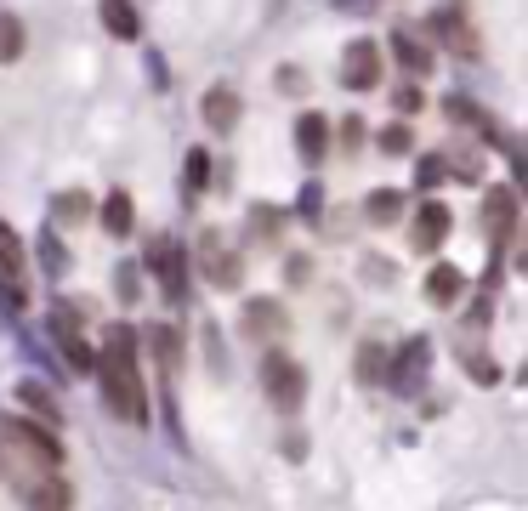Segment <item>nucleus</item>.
Listing matches in <instances>:
<instances>
[{
	"label": "nucleus",
	"mask_w": 528,
	"mask_h": 511,
	"mask_svg": "<svg viewBox=\"0 0 528 511\" xmlns=\"http://www.w3.org/2000/svg\"><path fill=\"white\" fill-rule=\"evenodd\" d=\"M409 148H415V131L409 125H387L381 131V154H409Z\"/></svg>",
	"instance_id": "393cba45"
},
{
	"label": "nucleus",
	"mask_w": 528,
	"mask_h": 511,
	"mask_svg": "<svg viewBox=\"0 0 528 511\" xmlns=\"http://www.w3.org/2000/svg\"><path fill=\"white\" fill-rule=\"evenodd\" d=\"M154 353H159V364H171V370H176V358H182V341H176V330H154Z\"/></svg>",
	"instance_id": "bb28decb"
},
{
	"label": "nucleus",
	"mask_w": 528,
	"mask_h": 511,
	"mask_svg": "<svg viewBox=\"0 0 528 511\" xmlns=\"http://www.w3.org/2000/svg\"><path fill=\"white\" fill-rule=\"evenodd\" d=\"M449 239V205H421L415 216V233H409V245L415 250H438Z\"/></svg>",
	"instance_id": "6e6552de"
},
{
	"label": "nucleus",
	"mask_w": 528,
	"mask_h": 511,
	"mask_svg": "<svg viewBox=\"0 0 528 511\" xmlns=\"http://www.w3.org/2000/svg\"><path fill=\"white\" fill-rule=\"evenodd\" d=\"M381 375H387V353L381 347H364L358 353V381H381Z\"/></svg>",
	"instance_id": "a878e982"
},
{
	"label": "nucleus",
	"mask_w": 528,
	"mask_h": 511,
	"mask_svg": "<svg viewBox=\"0 0 528 511\" xmlns=\"http://www.w3.org/2000/svg\"><path fill=\"white\" fill-rule=\"evenodd\" d=\"M205 125H211V131H233V125H239V91L216 86L211 97H205Z\"/></svg>",
	"instance_id": "9b49d317"
},
{
	"label": "nucleus",
	"mask_w": 528,
	"mask_h": 511,
	"mask_svg": "<svg viewBox=\"0 0 528 511\" xmlns=\"http://www.w3.org/2000/svg\"><path fill=\"white\" fill-rule=\"evenodd\" d=\"M460 290H466V279H460V267H432V273H426V301H432V307H449V301L460 296Z\"/></svg>",
	"instance_id": "f8f14e48"
},
{
	"label": "nucleus",
	"mask_w": 528,
	"mask_h": 511,
	"mask_svg": "<svg viewBox=\"0 0 528 511\" xmlns=\"http://www.w3.org/2000/svg\"><path fill=\"white\" fill-rule=\"evenodd\" d=\"M97 381H103V404L120 415V421L142 426L148 421V392H142V375H137V330H125L114 324L103 341V353H97Z\"/></svg>",
	"instance_id": "f257e3e1"
},
{
	"label": "nucleus",
	"mask_w": 528,
	"mask_h": 511,
	"mask_svg": "<svg viewBox=\"0 0 528 511\" xmlns=\"http://www.w3.org/2000/svg\"><path fill=\"white\" fill-rule=\"evenodd\" d=\"M250 228H262L267 239H273V233H279V211H256L250 216Z\"/></svg>",
	"instance_id": "c85d7f7f"
},
{
	"label": "nucleus",
	"mask_w": 528,
	"mask_h": 511,
	"mask_svg": "<svg viewBox=\"0 0 528 511\" xmlns=\"http://www.w3.org/2000/svg\"><path fill=\"white\" fill-rule=\"evenodd\" d=\"M86 211H91V199L74 188V194H57V205H52V216H57V228H74V222H86Z\"/></svg>",
	"instance_id": "6ab92c4d"
},
{
	"label": "nucleus",
	"mask_w": 528,
	"mask_h": 511,
	"mask_svg": "<svg viewBox=\"0 0 528 511\" xmlns=\"http://www.w3.org/2000/svg\"><path fill=\"white\" fill-rule=\"evenodd\" d=\"M23 46H29V35H23V18L0 12V63H18Z\"/></svg>",
	"instance_id": "f3484780"
},
{
	"label": "nucleus",
	"mask_w": 528,
	"mask_h": 511,
	"mask_svg": "<svg viewBox=\"0 0 528 511\" xmlns=\"http://www.w3.org/2000/svg\"><path fill=\"white\" fill-rule=\"evenodd\" d=\"M341 80H347V91H375V80H381V46L375 40H352L347 57H341Z\"/></svg>",
	"instance_id": "20e7f679"
},
{
	"label": "nucleus",
	"mask_w": 528,
	"mask_h": 511,
	"mask_svg": "<svg viewBox=\"0 0 528 511\" xmlns=\"http://www.w3.org/2000/svg\"><path fill=\"white\" fill-rule=\"evenodd\" d=\"M421 364H426V341H409L404 347V370L392 375V387H415V381H421Z\"/></svg>",
	"instance_id": "412c9836"
},
{
	"label": "nucleus",
	"mask_w": 528,
	"mask_h": 511,
	"mask_svg": "<svg viewBox=\"0 0 528 511\" xmlns=\"http://www.w3.org/2000/svg\"><path fill=\"white\" fill-rule=\"evenodd\" d=\"M324 131H330V125H324V114H301L296 142H301V154H307V159H318V154H324Z\"/></svg>",
	"instance_id": "a211bd4d"
},
{
	"label": "nucleus",
	"mask_w": 528,
	"mask_h": 511,
	"mask_svg": "<svg viewBox=\"0 0 528 511\" xmlns=\"http://www.w3.org/2000/svg\"><path fill=\"white\" fill-rule=\"evenodd\" d=\"M432 35L449 40V46H455L460 57H472V52H477V29L466 23V12H460V6H449L443 18H432Z\"/></svg>",
	"instance_id": "1a4fd4ad"
},
{
	"label": "nucleus",
	"mask_w": 528,
	"mask_h": 511,
	"mask_svg": "<svg viewBox=\"0 0 528 511\" xmlns=\"http://www.w3.org/2000/svg\"><path fill=\"white\" fill-rule=\"evenodd\" d=\"M23 267H29V250H23V239L12 228H6V222H0V273H6V279H18Z\"/></svg>",
	"instance_id": "dca6fc26"
},
{
	"label": "nucleus",
	"mask_w": 528,
	"mask_h": 511,
	"mask_svg": "<svg viewBox=\"0 0 528 511\" xmlns=\"http://www.w3.org/2000/svg\"><path fill=\"white\" fill-rule=\"evenodd\" d=\"M103 29L108 35H120V40H137V12H131V0H103Z\"/></svg>",
	"instance_id": "2eb2a0df"
},
{
	"label": "nucleus",
	"mask_w": 528,
	"mask_h": 511,
	"mask_svg": "<svg viewBox=\"0 0 528 511\" xmlns=\"http://www.w3.org/2000/svg\"><path fill=\"white\" fill-rule=\"evenodd\" d=\"M364 211H370V222H381V228H387V222H398V216H404V199H398V194H370V205H364Z\"/></svg>",
	"instance_id": "4be33fe9"
},
{
	"label": "nucleus",
	"mask_w": 528,
	"mask_h": 511,
	"mask_svg": "<svg viewBox=\"0 0 528 511\" xmlns=\"http://www.w3.org/2000/svg\"><path fill=\"white\" fill-rule=\"evenodd\" d=\"M392 46H398V57H404V69H415V74H426V69H432V52H421V40L398 35Z\"/></svg>",
	"instance_id": "5701e85b"
},
{
	"label": "nucleus",
	"mask_w": 528,
	"mask_h": 511,
	"mask_svg": "<svg viewBox=\"0 0 528 511\" xmlns=\"http://www.w3.org/2000/svg\"><path fill=\"white\" fill-rule=\"evenodd\" d=\"M199 267H205V279H211L216 290H239V273H245L239 256H233L216 233H205V245H199Z\"/></svg>",
	"instance_id": "39448f33"
},
{
	"label": "nucleus",
	"mask_w": 528,
	"mask_h": 511,
	"mask_svg": "<svg viewBox=\"0 0 528 511\" xmlns=\"http://www.w3.org/2000/svg\"><path fill=\"white\" fill-rule=\"evenodd\" d=\"M205 177H211V154L194 148V154H188V194H205Z\"/></svg>",
	"instance_id": "b1692460"
},
{
	"label": "nucleus",
	"mask_w": 528,
	"mask_h": 511,
	"mask_svg": "<svg viewBox=\"0 0 528 511\" xmlns=\"http://www.w3.org/2000/svg\"><path fill=\"white\" fill-rule=\"evenodd\" d=\"M18 506L23 511H69L74 506L69 477H57L52 466H46V472H23L18 477Z\"/></svg>",
	"instance_id": "7ed1b4c3"
},
{
	"label": "nucleus",
	"mask_w": 528,
	"mask_h": 511,
	"mask_svg": "<svg viewBox=\"0 0 528 511\" xmlns=\"http://www.w3.org/2000/svg\"><path fill=\"white\" fill-rule=\"evenodd\" d=\"M438 182H443V159L426 154V159H421V188H438Z\"/></svg>",
	"instance_id": "cd10ccee"
},
{
	"label": "nucleus",
	"mask_w": 528,
	"mask_h": 511,
	"mask_svg": "<svg viewBox=\"0 0 528 511\" xmlns=\"http://www.w3.org/2000/svg\"><path fill=\"white\" fill-rule=\"evenodd\" d=\"M262 392L279 415H296L301 398H307V370H301L290 353H267L262 358Z\"/></svg>",
	"instance_id": "f03ea898"
},
{
	"label": "nucleus",
	"mask_w": 528,
	"mask_h": 511,
	"mask_svg": "<svg viewBox=\"0 0 528 511\" xmlns=\"http://www.w3.org/2000/svg\"><path fill=\"white\" fill-rule=\"evenodd\" d=\"M57 341H63V358H69V370H80V375L97 370V353H91L86 341H80V330H69V324H63V313H57Z\"/></svg>",
	"instance_id": "ddd939ff"
},
{
	"label": "nucleus",
	"mask_w": 528,
	"mask_h": 511,
	"mask_svg": "<svg viewBox=\"0 0 528 511\" xmlns=\"http://www.w3.org/2000/svg\"><path fill=\"white\" fill-rule=\"evenodd\" d=\"M0 477H6V449H0Z\"/></svg>",
	"instance_id": "c756f323"
},
{
	"label": "nucleus",
	"mask_w": 528,
	"mask_h": 511,
	"mask_svg": "<svg viewBox=\"0 0 528 511\" xmlns=\"http://www.w3.org/2000/svg\"><path fill=\"white\" fill-rule=\"evenodd\" d=\"M103 228L114 233V239H125V233L137 228V205H131V194H108L103 199Z\"/></svg>",
	"instance_id": "4468645a"
},
{
	"label": "nucleus",
	"mask_w": 528,
	"mask_h": 511,
	"mask_svg": "<svg viewBox=\"0 0 528 511\" xmlns=\"http://www.w3.org/2000/svg\"><path fill=\"white\" fill-rule=\"evenodd\" d=\"M18 398H23L29 409H35V415H40L46 426H57V404H52V392L40 387V381H23V387H18Z\"/></svg>",
	"instance_id": "aec40b11"
},
{
	"label": "nucleus",
	"mask_w": 528,
	"mask_h": 511,
	"mask_svg": "<svg viewBox=\"0 0 528 511\" xmlns=\"http://www.w3.org/2000/svg\"><path fill=\"white\" fill-rule=\"evenodd\" d=\"M6 438L18 443L23 455H35L40 466H57V460H63V443L52 438V432H46V426H29V421H12L6 426Z\"/></svg>",
	"instance_id": "0eeeda50"
},
{
	"label": "nucleus",
	"mask_w": 528,
	"mask_h": 511,
	"mask_svg": "<svg viewBox=\"0 0 528 511\" xmlns=\"http://www.w3.org/2000/svg\"><path fill=\"white\" fill-rule=\"evenodd\" d=\"M483 228H489L494 245H511V233H517V199H511V188H489L483 194Z\"/></svg>",
	"instance_id": "423d86ee"
},
{
	"label": "nucleus",
	"mask_w": 528,
	"mask_h": 511,
	"mask_svg": "<svg viewBox=\"0 0 528 511\" xmlns=\"http://www.w3.org/2000/svg\"><path fill=\"white\" fill-rule=\"evenodd\" d=\"M245 335L250 341H273V335H284V307L279 301H250L245 307Z\"/></svg>",
	"instance_id": "9d476101"
}]
</instances>
